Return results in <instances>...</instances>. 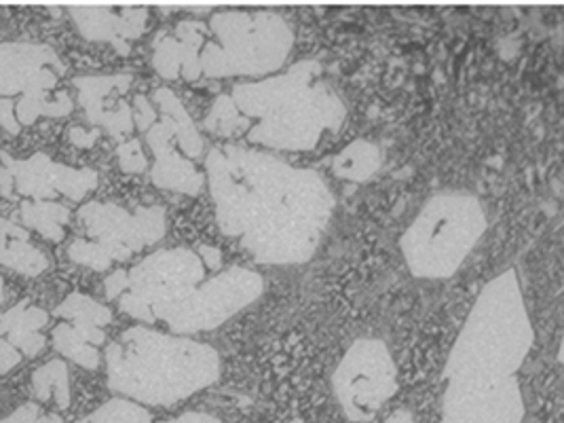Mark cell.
<instances>
[{"label": "cell", "mask_w": 564, "mask_h": 423, "mask_svg": "<svg viewBox=\"0 0 564 423\" xmlns=\"http://www.w3.org/2000/svg\"><path fill=\"white\" fill-rule=\"evenodd\" d=\"M131 75H98L73 79L87 121L100 132L106 130L110 138L119 142H123L133 132L131 106L121 98L131 87Z\"/></svg>", "instance_id": "4fadbf2b"}, {"label": "cell", "mask_w": 564, "mask_h": 423, "mask_svg": "<svg viewBox=\"0 0 564 423\" xmlns=\"http://www.w3.org/2000/svg\"><path fill=\"white\" fill-rule=\"evenodd\" d=\"M440 423H522L524 398L516 377L482 392L442 400Z\"/></svg>", "instance_id": "9a60e30c"}, {"label": "cell", "mask_w": 564, "mask_h": 423, "mask_svg": "<svg viewBox=\"0 0 564 423\" xmlns=\"http://www.w3.org/2000/svg\"><path fill=\"white\" fill-rule=\"evenodd\" d=\"M252 128V121L246 119L237 106L231 100L229 94H220L214 105L209 108V112L204 119V130L220 138H231L237 133H248Z\"/></svg>", "instance_id": "d4e9b609"}, {"label": "cell", "mask_w": 564, "mask_h": 423, "mask_svg": "<svg viewBox=\"0 0 564 423\" xmlns=\"http://www.w3.org/2000/svg\"><path fill=\"white\" fill-rule=\"evenodd\" d=\"M2 292H4V286H2V278H0V305H2V299H4Z\"/></svg>", "instance_id": "8d00e7d4"}, {"label": "cell", "mask_w": 564, "mask_h": 423, "mask_svg": "<svg viewBox=\"0 0 564 423\" xmlns=\"http://www.w3.org/2000/svg\"><path fill=\"white\" fill-rule=\"evenodd\" d=\"M64 66L47 45L0 39V100L30 91H52Z\"/></svg>", "instance_id": "7c38bea8"}, {"label": "cell", "mask_w": 564, "mask_h": 423, "mask_svg": "<svg viewBox=\"0 0 564 423\" xmlns=\"http://www.w3.org/2000/svg\"><path fill=\"white\" fill-rule=\"evenodd\" d=\"M386 423H414V420L409 411H395Z\"/></svg>", "instance_id": "d590c367"}, {"label": "cell", "mask_w": 564, "mask_h": 423, "mask_svg": "<svg viewBox=\"0 0 564 423\" xmlns=\"http://www.w3.org/2000/svg\"><path fill=\"white\" fill-rule=\"evenodd\" d=\"M207 30L199 64L202 77H267L282 68L294 47V32L275 11H223Z\"/></svg>", "instance_id": "52a82bcc"}, {"label": "cell", "mask_w": 564, "mask_h": 423, "mask_svg": "<svg viewBox=\"0 0 564 423\" xmlns=\"http://www.w3.org/2000/svg\"><path fill=\"white\" fill-rule=\"evenodd\" d=\"M153 106L159 108L161 115H170L174 119L176 142H178V149L184 153V158H202L204 155V138L195 128L188 110L184 108L178 96L167 87H159L153 94Z\"/></svg>", "instance_id": "44dd1931"}, {"label": "cell", "mask_w": 564, "mask_h": 423, "mask_svg": "<svg viewBox=\"0 0 564 423\" xmlns=\"http://www.w3.org/2000/svg\"><path fill=\"white\" fill-rule=\"evenodd\" d=\"M73 112V100L66 91H57L52 100V91H30L15 105V117L20 126H32L41 117H66Z\"/></svg>", "instance_id": "603a6c76"}, {"label": "cell", "mask_w": 564, "mask_h": 423, "mask_svg": "<svg viewBox=\"0 0 564 423\" xmlns=\"http://www.w3.org/2000/svg\"><path fill=\"white\" fill-rule=\"evenodd\" d=\"M533 326L518 271L492 278L476 299L446 360L444 398L482 392L513 379L533 347Z\"/></svg>", "instance_id": "3957f363"}, {"label": "cell", "mask_w": 564, "mask_h": 423, "mask_svg": "<svg viewBox=\"0 0 564 423\" xmlns=\"http://www.w3.org/2000/svg\"><path fill=\"white\" fill-rule=\"evenodd\" d=\"M0 264L28 278H36L50 269V259L34 248L30 231L9 218H0Z\"/></svg>", "instance_id": "d6986e66"}, {"label": "cell", "mask_w": 564, "mask_h": 423, "mask_svg": "<svg viewBox=\"0 0 564 423\" xmlns=\"http://www.w3.org/2000/svg\"><path fill=\"white\" fill-rule=\"evenodd\" d=\"M381 149L368 140H354L333 159L336 178L349 183H368L381 167Z\"/></svg>", "instance_id": "ffe728a7"}, {"label": "cell", "mask_w": 564, "mask_h": 423, "mask_svg": "<svg viewBox=\"0 0 564 423\" xmlns=\"http://www.w3.org/2000/svg\"><path fill=\"white\" fill-rule=\"evenodd\" d=\"M32 390L34 397L43 402L55 400L59 411H66L70 406V375L68 365L64 360H52L43 365L41 369L32 372Z\"/></svg>", "instance_id": "cb8c5ba5"}, {"label": "cell", "mask_w": 564, "mask_h": 423, "mask_svg": "<svg viewBox=\"0 0 564 423\" xmlns=\"http://www.w3.org/2000/svg\"><path fill=\"white\" fill-rule=\"evenodd\" d=\"M487 214L469 193H437L400 239L406 267L421 280H446L459 271L487 234Z\"/></svg>", "instance_id": "8992f818"}, {"label": "cell", "mask_w": 564, "mask_h": 423, "mask_svg": "<svg viewBox=\"0 0 564 423\" xmlns=\"http://www.w3.org/2000/svg\"><path fill=\"white\" fill-rule=\"evenodd\" d=\"M22 362V354L9 344L7 339H0V375H7Z\"/></svg>", "instance_id": "4dcf8cb0"}, {"label": "cell", "mask_w": 564, "mask_h": 423, "mask_svg": "<svg viewBox=\"0 0 564 423\" xmlns=\"http://www.w3.org/2000/svg\"><path fill=\"white\" fill-rule=\"evenodd\" d=\"M85 39L96 43H110L119 53H129V41L142 36L149 22L147 9L112 11L108 7H70Z\"/></svg>", "instance_id": "e0dca14e"}, {"label": "cell", "mask_w": 564, "mask_h": 423, "mask_svg": "<svg viewBox=\"0 0 564 423\" xmlns=\"http://www.w3.org/2000/svg\"><path fill=\"white\" fill-rule=\"evenodd\" d=\"M39 417H41L39 404L26 402V404H22L15 413H11L9 417H4L0 423H34Z\"/></svg>", "instance_id": "1f68e13d"}, {"label": "cell", "mask_w": 564, "mask_h": 423, "mask_svg": "<svg viewBox=\"0 0 564 423\" xmlns=\"http://www.w3.org/2000/svg\"><path fill=\"white\" fill-rule=\"evenodd\" d=\"M161 423H220L216 417H212V415H206V413H184V415H180L176 420H170V422H161Z\"/></svg>", "instance_id": "e575fe53"}, {"label": "cell", "mask_w": 564, "mask_h": 423, "mask_svg": "<svg viewBox=\"0 0 564 423\" xmlns=\"http://www.w3.org/2000/svg\"><path fill=\"white\" fill-rule=\"evenodd\" d=\"M85 238L68 246V259L91 271L123 263L165 238L167 218L161 206L128 210L110 202H89L78 210Z\"/></svg>", "instance_id": "ba28073f"}, {"label": "cell", "mask_w": 564, "mask_h": 423, "mask_svg": "<svg viewBox=\"0 0 564 423\" xmlns=\"http://www.w3.org/2000/svg\"><path fill=\"white\" fill-rule=\"evenodd\" d=\"M0 128H4L7 132L20 133L22 126L18 123V117H15V100L13 98H2L0 100Z\"/></svg>", "instance_id": "f1b7e54d"}, {"label": "cell", "mask_w": 564, "mask_h": 423, "mask_svg": "<svg viewBox=\"0 0 564 423\" xmlns=\"http://www.w3.org/2000/svg\"><path fill=\"white\" fill-rule=\"evenodd\" d=\"M264 292L262 275L232 264L206 280V264L188 248L159 250L128 271L119 307L140 322H161L186 337L223 326Z\"/></svg>", "instance_id": "7a4b0ae2"}, {"label": "cell", "mask_w": 564, "mask_h": 423, "mask_svg": "<svg viewBox=\"0 0 564 423\" xmlns=\"http://www.w3.org/2000/svg\"><path fill=\"white\" fill-rule=\"evenodd\" d=\"M174 142L176 123L170 115H161V121H156L147 132V144L151 147L154 158L151 181L159 188L195 197L204 191L206 176L193 165V161L180 153Z\"/></svg>", "instance_id": "5bb4252c"}, {"label": "cell", "mask_w": 564, "mask_h": 423, "mask_svg": "<svg viewBox=\"0 0 564 423\" xmlns=\"http://www.w3.org/2000/svg\"><path fill=\"white\" fill-rule=\"evenodd\" d=\"M53 316L66 319L53 330L55 349L83 369H98L102 362L98 347L106 341L104 328L112 322V312L96 299L73 292L53 310Z\"/></svg>", "instance_id": "8fae6325"}, {"label": "cell", "mask_w": 564, "mask_h": 423, "mask_svg": "<svg viewBox=\"0 0 564 423\" xmlns=\"http://www.w3.org/2000/svg\"><path fill=\"white\" fill-rule=\"evenodd\" d=\"M128 291V271L119 269L115 273H110L106 280H104V292L110 301L119 299L123 292Z\"/></svg>", "instance_id": "f546056e"}, {"label": "cell", "mask_w": 564, "mask_h": 423, "mask_svg": "<svg viewBox=\"0 0 564 423\" xmlns=\"http://www.w3.org/2000/svg\"><path fill=\"white\" fill-rule=\"evenodd\" d=\"M317 59H301L285 73L232 87L237 110L252 121L248 140L275 151H311L326 132H336L347 110L322 79Z\"/></svg>", "instance_id": "277c9868"}, {"label": "cell", "mask_w": 564, "mask_h": 423, "mask_svg": "<svg viewBox=\"0 0 564 423\" xmlns=\"http://www.w3.org/2000/svg\"><path fill=\"white\" fill-rule=\"evenodd\" d=\"M207 24L180 22L172 32H161L154 39L153 68L167 80H197L202 77L199 55L207 41Z\"/></svg>", "instance_id": "2e32d148"}, {"label": "cell", "mask_w": 564, "mask_h": 423, "mask_svg": "<svg viewBox=\"0 0 564 423\" xmlns=\"http://www.w3.org/2000/svg\"><path fill=\"white\" fill-rule=\"evenodd\" d=\"M77 423H153V415L133 400L112 398L89 417Z\"/></svg>", "instance_id": "484cf974"}, {"label": "cell", "mask_w": 564, "mask_h": 423, "mask_svg": "<svg viewBox=\"0 0 564 423\" xmlns=\"http://www.w3.org/2000/svg\"><path fill=\"white\" fill-rule=\"evenodd\" d=\"M197 254H199L202 263L209 267V269H218L220 263H223V252L216 246H202Z\"/></svg>", "instance_id": "836d02e7"}, {"label": "cell", "mask_w": 564, "mask_h": 423, "mask_svg": "<svg viewBox=\"0 0 564 423\" xmlns=\"http://www.w3.org/2000/svg\"><path fill=\"white\" fill-rule=\"evenodd\" d=\"M68 135H70L73 144L78 147V149H91V147L98 142V138L102 135V132L96 130V128H94L91 132H87V130H83V128H73Z\"/></svg>", "instance_id": "d6a6232c"}, {"label": "cell", "mask_w": 564, "mask_h": 423, "mask_svg": "<svg viewBox=\"0 0 564 423\" xmlns=\"http://www.w3.org/2000/svg\"><path fill=\"white\" fill-rule=\"evenodd\" d=\"M0 165L9 174L13 199L22 195L30 202H53V197L64 195L73 202H80L98 186V172L57 163L45 153L28 159H13L0 153Z\"/></svg>", "instance_id": "30bf717a"}, {"label": "cell", "mask_w": 564, "mask_h": 423, "mask_svg": "<svg viewBox=\"0 0 564 423\" xmlns=\"http://www.w3.org/2000/svg\"><path fill=\"white\" fill-rule=\"evenodd\" d=\"M106 377L115 394L172 406L218 381L220 356L212 345L135 326L106 347Z\"/></svg>", "instance_id": "5b68a950"}, {"label": "cell", "mask_w": 564, "mask_h": 423, "mask_svg": "<svg viewBox=\"0 0 564 423\" xmlns=\"http://www.w3.org/2000/svg\"><path fill=\"white\" fill-rule=\"evenodd\" d=\"M334 394L349 422L368 423L398 392V369L379 339H358L334 370Z\"/></svg>", "instance_id": "9c48e42d"}, {"label": "cell", "mask_w": 564, "mask_h": 423, "mask_svg": "<svg viewBox=\"0 0 564 423\" xmlns=\"http://www.w3.org/2000/svg\"><path fill=\"white\" fill-rule=\"evenodd\" d=\"M131 115H133V128H138L140 132L144 133L149 132L154 123L159 121L156 108H154L153 102H151L147 96H142V94H138V96L133 98Z\"/></svg>", "instance_id": "83f0119b"}, {"label": "cell", "mask_w": 564, "mask_h": 423, "mask_svg": "<svg viewBox=\"0 0 564 423\" xmlns=\"http://www.w3.org/2000/svg\"><path fill=\"white\" fill-rule=\"evenodd\" d=\"M22 223L28 229H34L53 243L66 236V225L70 220V210L57 202H22Z\"/></svg>", "instance_id": "7402d4cb"}, {"label": "cell", "mask_w": 564, "mask_h": 423, "mask_svg": "<svg viewBox=\"0 0 564 423\" xmlns=\"http://www.w3.org/2000/svg\"><path fill=\"white\" fill-rule=\"evenodd\" d=\"M216 220L257 263H308L333 220L330 186L307 170L237 144L207 153Z\"/></svg>", "instance_id": "6da1fadb"}, {"label": "cell", "mask_w": 564, "mask_h": 423, "mask_svg": "<svg viewBox=\"0 0 564 423\" xmlns=\"http://www.w3.org/2000/svg\"><path fill=\"white\" fill-rule=\"evenodd\" d=\"M117 159H119L121 170L128 174H142L149 167V161L142 151V142L138 138H129V140L119 142Z\"/></svg>", "instance_id": "4316f807"}, {"label": "cell", "mask_w": 564, "mask_h": 423, "mask_svg": "<svg viewBox=\"0 0 564 423\" xmlns=\"http://www.w3.org/2000/svg\"><path fill=\"white\" fill-rule=\"evenodd\" d=\"M47 322H50V314L41 307H34L28 299H24L9 312L0 314V339L7 337V341L13 345L22 356L34 358L47 344L45 335L41 333V328L47 326Z\"/></svg>", "instance_id": "ac0fdd59"}]
</instances>
